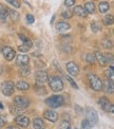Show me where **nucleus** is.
I'll list each match as a JSON object with an SVG mask.
<instances>
[{
	"label": "nucleus",
	"mask_w": 114,
	"mask_h": 129,
	"mask_svg": "<svg viewBox=\"0 0 114 129\" xmlns=\"http://www.w3.org/2000/svg\"><path fill=\"white\" fill-rule=\"evenodd\" d=\"M98 104L99 106L101 107V109L106 111V112H110V113H113L114 111V106L109 102V100H108L106 96H102V98H100L98 100Z\"/></svg>",
	"instance_id": "nucleus-4"
},
{
	"label": "nucleus",
	"mask_w": 114,
	"mask_h": 129,
	"mask_svg": "<svg viewBox=\"0 0 114 129\" xmlns=\"http://www.w3.org/2000/svg\"><path fill=\"white\" fill-rule=\"evenodd\" d=\"M4 107H3V105H2V103H0V109H3Z\"/></svg>",
	"instance_id": "nucleus-45"
},
{
	"label": "nucleus",
	"mask_w": 114,
	"mask_h": 129,
	"mask_svg": "<svg viewBox=\"0 0 114 129\" xmlns=\"http://www.w3.org/2000/svg\"><path fill=\"white\" fill-rule=\"evenodd\" d=\"M95 4L93 3V2H91V1H89V2H87L86 4H85V10H86V12L88 13V14H92V13H94L95 12Z\"/></svg>",
	"instance_id": "nucleus-24"
},
{
	"label": "nucleus",
	"mask_w": 114,
	"mask_h": 129,
	"mask_svg": "<svg viewBox=\"0 0 114 129\" xmlns=\"http://www.w3.org/2000/svg\"><path fill=\"white\" fill-rule=\"evenodd\" d=\"M94 56H95V60H97V62L99 63V66L104 67V66H106V64H107L106 59H105V55L102 54L101 52L96 51V52L94 53Z\"/></svg>",
	"instance_id": "nucleus-17"
},
{
	"label": "nucleus",
	"mask_w": 114,
	"mask_h": 129,
	"mask_svg": "<svg viewBox=\"0 0 114 129\" xmlns=\"http://www.w3.org/2000/svg\"><path fill=\"white\" fill-rule=\"evenodd\" d=\"M91 30H92V32H94V33H98V32L101 30V28L97 22L93 21V22H91Z\"/></svg>",
	"instance_id": "nucleus-29"
},
{
	"label": "nucleus",
	"mask_w": 114,
	"mask_h": 129,
	"mask_svg": "<svg viewBox=\"0 0 114 129\" xmlns=\"http://www.w3.org/2000/svg\"><path fill=\"white\" fill-rule=\"evenodd\" d=\"M15 57H16V64L19 66V67L26 66V64H29V62H30V57L28 55L20 54V55L15 56Z\"/></svg>",
	"instance_id": "nucleus-13"
},
{
	"label": "nucleus",
	"mask_w": 114,
	"mask_h": 129,
	"mask_svg": "<svg viewBox=\"0 0 114 129\" xmlns=\"http://www.w3.org/2000/svg\"><path fill=\"white\" fill-rule=\"evenodd\" d=\"M81 128H85V129L92 128V125H91V123L86 119V120H84L83 122H81Z\"/></svg>",
	"instance_id": "nucleus-34"
},
{
	"label": "nucleus",
	"mask_w": 114,
	"mask_h": 129,
	"mask_svg": "<svg viewBox=\"0 0 114 129\" xmlns=\"http://www.w3.org/2000/svg\"><path fill=\"white\" fill-rule=\"evenodd\" d=\"M2 54L4 56V58L7 59L8 61L13 60L15 56H16V52L14 49H12L11 47H4L2 49Z\"/></svg>",
	"instance_id": "nucleus-8"
},
{
	"label": "nucleus",
	"mask_w": 114,
	"mask_h": 129,
	"mask_svg": "<svg viewBox=\"0 0 114 129\" xmlns=\"http://www.w3.org/2000/svg\"><path fill=\"white\" fill-rule=\"evenodd\" d=\"M7 2H9L10 4H12L13 7H15L16 9H19V8H21V4H20V2L18 1V0H5Z\"/></svg>",
	"instance_id": "nucleus-33"
},
{
	"label": "nucleus",
	"mask_w": 114,
	"mask_h": 129,
	"mask_svg": "<svg viewBox=\"0 0 114 129\" xmlns=\"http://www.w3.org/2000/svg\"><path fill=\"white\" fill-rule=\"evenodd\" d=\"M80 108H81V107H79L78 105H76V106H75V109L77 110L78 113H80V112H83V111H84V109H80Z\"/></svg>",
	"instance_id": "nucleus-43"
},
{
	"label": "nucleus",
	"mask_w": 114,
	"mask_h": 129,
	"mask_svg": "<svg viewBox=\"0 0 114 129\" xmlns=\"http://www.w3.org/2000/svg\"><path fill=\"white\" fill-rule=\"evenodd\" d=\"M36 93L39 95H45L47 91L43 87V84H36Z\"/></svg>",
	"instance_id": "nucleus-27"
},
{
	"label": "nucleus",
	"mask_w": 114,
	"mask_h": 129,
	"mask_svg": "<svg viewBox=\"0 0 114 129\" xmlns=\"http://www.w3.org/2000/svg\"><path fill=\"white\" fill-rule=\"evenodd\" d=\"M66 78H67V80H68V82L70 83V85H71V86H72V87H73L74 89H78V86H77V84H76V83L74 82V80H73L71 77L69 76V75H67V76H66Z\"/></svg>",
	"instance_id": "nucleus-36"
},
{
	"label": "nucleus",
	"mask_w": 114,
	"mask_h": 129,
	"mask_svg": "<svg viewBox=\"0 0 114 129\" xmlns=\"http://www.w3.org/2000/svg\"><path fill=\"white\" fill-rule=\"evenodd\" d=\"M88 79H89V83H90V87L94 91H101L102 90V80L98 76H96V75L93 73H90V74H88Z\"/></svg>",
	"instance_id": "nucleus-3"
},
{
	"label": "nucleus",
	"mask_w": 114,
	"mask_h": 129,
	"mask_svg": "<svg viewBox=\"0 0 114 129\" xmlns=\"http://www.w3.org/2000/svg\"><path fill=\"white\" fill-rule=\"evenodd\" d=\"M33 127L36 129H41L45 127V123H43L41 117H35L33 121Z\"/></svg>",
	"instance_id": "nucleus-23"
},
{
	"label": "nucleus",
	"mask_w": 114,
	"mask_h": 129,
	"mask_svg": "<svg viewBox=\"0 0 114 129\" xmlns=\"http://www.w3.org/2000/svg\"><path fill=\"white\" fill-rule=\"evenodd\" d=\"M59 127L62 128V129H70V128H71V124H70L69 121H63Z\"/></svg>",
	"instance_id": "nucleus-38"
},
{
	"label": "nucleus",
	"mask_w": 114,
	"mask_h": 129,
	"mask_svg": "<svg viewBox=\"0 0 114 129\" xmlns=\"http://www.w3.org/2000/svg\"><path fill=\"white\" fill-rule=\"evenodd\" d=\"M24 110H25V108H21V107H19V106H17V105H15V104L10 107V111L12 112V114H14V115L22 114L23 112H24Z\"/></svg>",
	"instance_id": "nucleus-19"
},
{
	"label": "nucleus",
	"mask_w": 114,
	"mask_h": 129,
	"mask_svg": "<svg viewBox=\"0 0 114 129\" xmlns=\"http://www.w3.org/2000/svg\"><path fill=\"white\" fill-rule=\"evenodd\" d=\"M86 61L90 63V64H93L95 62V56L94 54H92V53H89V54H87V57H86Z\"/></svg>",
	"instance_id": "nucleus-31"
},
{
	"label": "nucleus",
	"mask_w": 114,
	"mask_h": 129,
	"mask_svg": "<svg viewBox=\"0 0 114 129\" xmlns=\"http://www.w3.org/2000/svg\"><path fill=\"white\" fill-rule=\"evenodd\" d=\"M8 11H9V16H10V18L12 19V21L16 22V21L19 20L20 16H19V13L18 12H16L15 10H11V9H8Z\"/></svg>",
	"instance_id": "nucleus-22"
},
{
	"label": "nucleus",
	"mask_w": 114,
	"mask_h": 129,
	"mask_svg": "<svg viewBox=\"0 0 114 129\" xmlns=\"http://www.w3.org/2000/svg\"><path fill=\"white\" fill-rule=\"evenodd\" d=\"M19 38H20L21 40H22V41H25V40H28V39H29L28 37L24 36V35H22V34H19Z\"/></svg>",
	"instance_id": "nucleus-41"
},
{
	"label": "nucleus",
	"mask_w": 114,
	"mask_h": 129,
	"mask_svg": "<svg viewBox=\"0 0 114 129\" xmlns=\"http://www.w3.org/2000/svg\"><path fill=\"white\" fill-rule=\"evenodd\" d=\"M86 116H87V120H88L92 126L96 125L98 123V114H97L96 110L92 109V108H88L86 110Z\"/></svg>",
	"instance_id": "nucleus-5"
},
{
	"label": "nucleus",
	"mask_w": 114,
	"mask_h": 129,
	"mask_svg": "<svg viewBox=\"0 0 114 129\" xmlns=\"http://www.w3.org/2000/svg\"><path fill=\"white\" fill-rule=\"evenodd\" d=\"M19 73H20L21 76H28V75L31 73L30 69L28 67V64H26V66H21L20 67V70H19Z\"/></svg>",
	"instance_id": "nucleus-28"
},
{
	"label": "nucleus",
	"mask_w": 114,
	"mask_h": 129,
	"mask_svg": "<svg viewBox=\"0 0 114 129\" xmlns=\"http://www.w3.org/2000/svg\"><path fill=\"white\" fill-rule=\"evenodd\" d=\"M102 89L105 90L106 93H110L112 94L114 91V85H113V79H108L105 83H102Z\"/></svg>",
	"instance_id": "nucleus-14"
},
{
	"label": "nucleus",
	"mask_w": 114,
	"mask_h": 129,
	"mask_svg": "<svg viewBox=\"0 0 114 129\" xmlns=\"http://www.w3.org/2000/svg\"><path fill=\"white\" fill-rule=\"evenodd\" d=\"M66 67H67L68 72L71 74L72 76H76V75H78V73H79V67L77 66V63H76V62L69 61V62H67Z\"/></svg>",
	"instance_id": "nucleus-11"
},
{
	"label": "nucleus",
	"mask_w": 114,
	"mask_h": 129,
	"mask_svg": "<svg viewBox=\"0 0 114 129\" xmlns=\"http://www.w3.org/2000/svg\"><path fill=\"white\" fill-rule=\"evenodd\" d=\"M102 46H104V48H106V49L112 48V41L110 39H105L104 41H102Z\"/></svg>",
	"instance_id": "nucleus-37"
},
{
	"label": "nucleus",
	"mask_w": 114,
	"mask_h": 129,
	"mask_svg": "<svg viewBox=\"0 0 114 129\" xmlns=\"http://www.w3.org/2000/svg\"><path fill=\"white\" fill-rule=\"evenodd\" d=\"M105 55V59H106V62L107 63H110L111 66H113V55L111 53H106Z\"/></svg>",
	"instance_id": "nucleus-32"
},
{
	"label": "nucleus",
	"mask_w": 114,
	"mask_h": 129,
	"mask_svg": "<svg viewBox=\"0 0 114 129\" xmlns=\"http://www.w3.org/2000/svg\"><path fill=\"white\" fill-rule=\"evenodd\" d=\"M15 87L17 88V89H19V90L26 91V90H29V89H30V85H29V83L24 82V80H19V82L16 83Z\"/></svg>",
	"instance_id": "nucleus-20"
},
{
	"label": "nucleus",
	"mask_w": 114,
	"mask_h": 129,
	"mask_svg": "<svg viewBox=\"0 0 114 129\" xmlns=\"http://www.w3.org/2000/svg\"><path fill=\"white\" fill-rule=\"evenodd\" d=\"M32 46H33V42H32V40L29 38L28 40H25V41H23V45H21V46H19V51L20 52H28L31 48H32Z\"/></svg>",
	"instance_id": "nucleus-18"
},
{
	"label": "nucleus",
	"mask_w": 114,
	"mask_h": 129,
	"mask_svg": "<svg viewBox=\"0 0 114 129\" xmlns=\"http://www.w3.org/2000/svg\"><path fill=\"white\" fill-rule=\"evenodd\" d=\"M48 84L54 92H59L63 89V82L59 76H50L48 78Z\"/></svg>",
	"instance_id": "nucleus-1"
},
{
	"label": "nucleus",
	"mask_w": 114,
	"mask_h": 129,
	"mask_svg": "<svg viewBox=\"0 0 114 129\" xmlns=\"http://www.w3.org/2000/svg\"><path fill=\"white\" fill-rule=\"evenodd\" d=\"M4 125H5V121L2 119L1 116H0V128H1V127H3Z\"/></svg>",
	"instance_id": "nucleus-42"
},
{
	"label": "nucleus",
	"mask_w": 114,
	"mask_h": 129,
	"mask_svg": "<svg viewBox=\"0 0 114 129\" xmlns=\"http://www.w3.org/2000/svg\"><path fill=\"white\" fill-rule=\"evenodd\" d=\"M14 88H15V85L12 82H10V80H7L1 86V91L5 96H10L14 93Z\"/></svg>",
	"instance_id": "nucleus-6"
},
{
	"label": "nucleus",
	"mask_w": 114,
	"mask_h": 129,
	"mask_svg": "<svg viewBox=\"0 0 114 129\" xmlns=\"http://www.w3.org/2000/svg\"><path fill=\"white\" fill-rule=\"evenodd\" d=\"M49 75L46 71H41V70H38L35 72V79L37 84H45L48 82Z\"/></svg>",
	"instance_id": "nucleus-7"
},
{
	"label": "nucleus",
	"mask_w": 114,
	"mask_h": 129,
	"mask_svg": "<svg viewBox=\"0 0 114 129\" xmlns=\"http://www.w3.org/2000/svg\"><path fill=\"white\" fill-rule=\"evenodd\" d=\"M25 19H26V22H28L29 24H33L34 21H35V17L32 14H28V15H26Z\"/></svg>",
	"instance_id": "nucleus-35"
},
{
	"label": "nucleus",
	"mask_w": 114,
	"mask_h": 129,
	"mask_svg": "<svg viewBox=\"0 0 114 129\" xmlns=\"http://www.w3.org/2000/svg\"><path fill=\"white\" fill-rule=\"evenodd\" d=\"M9 17V11L7 8H2L0 10V20L1 21H5Z\"/></svg>",
	"instance_id": "nucleus-25"
},
{
	"label": "nucleus",
	"mask_w": 114,
	"mask_h": 129,
	"mask_svg": "<svg viewBox=\"0 0 114 129\" xmlns=\"http://www.w3.org/2000/svg\"><path fill=\"white\" fill-rule=\"evenodd\" d=\"M74 4H75V0H64V5L68 8L73 7Z\"/></svg>",
	"instance_id": "nucleus-40"
},
{
	"label": "nucleus",
	"mask_w": 114,
	"mask_h": 129,
	"mask_svg": "<svg viewBox=\"0 0 114 129\" xmlns=\"http://www.w3.org/2000/svg\"><path fill=\"white\" fill-rule=\"evenodd\" d=\"M1 71H2V70H1V67H0V74H1Z\"/></svg>",
	"instance_id": "nucleus-46"
},
{
	"label": "nucleus",
	"mask_w": 114,
	"mask_h": 129,
	"mask_svg": "<svg viewBox=\"0 0 114 129\" xmlns=\"http://www.w3.org/2000/svg\"><path fill=\"white\" fill-rule=\"evenodd\" d=\"M73 13H74L75 15L79 16V17H87V15H88V13L86 12L85 8L81 7V5H76V7H74Z\"/></svg>",
	"instance_id": "nucleus-16"
},
{
	"label": "nucleus",
	"mask_w": 114,
	"mask_h": 129,
	"mask_svg": "<svg viewBox=\"0 0 114 129\" xmlns=\"http://www.w3.org/2000/svg\"><path fill=\"white\" fill-rule=\"evenodd\" d=\"M15 122L16 124L19 125L20 127H28L29 124H30V119L28 116H25L23 114H19V115H16V119H15Z\"/></svg>",
	"instance_id": "nucleus-9"
},
{
	"label": "nucleus",
	"mask_w": 114,
	"mask_h": 129,
	"mask_svg": "<svg viewBox=\"0 0 114 129\" xmlns=\"http://www.w3.org/2000/svg\"><path fill=\"white\" fill-rule=\"evenodd\" d=\"M54 20H55V15H53V17H52V19H51V21H50V23H53Z\"/></svg>",
	"instance_id": "nucleus-44"
},
{
	"label": "nucleus",
	"mask_w": 114,
	"mask_h": 129,
	"mask_svg": "<svg viewBox=\"0 0 114 129\" xmlns=\"http://www.w3.org/2000/svg\"><path fill=\"white\" fill-rule=\"evenodd\" d=\"M55 28L58 32H60V33H63V32H67L68 30L71 29V25H70V23L66 22V21H58V22L56 23Z\"/></svg>",
	"instance_id": "nucleus-15"
},
{
	"label": "nucleus",
	"mask_w": 114,
	"mask_h": 129,
	"mask_svg": "<svg viewBox=\"0 0 114 129\" xmlns=\"http://www.w3.org/2000/svg\"><path fill=\"white\" fill-rule=\"evenodd\" d=\"M64 103V100L61 95H51L50 98H48L46 100V104L48 106H50L51 108H58V107H61Z\"/></svg>",
	"instance_id": "nucleus-2"
},
{
	"label": "nucleus",
	"mask_w": 114,
	"mask_h": 129,
	"mask_svg": "<svg viewBox=\"0 0 114 129\" xmlns=\"http://www.w3.org/2000/svg\"><path fill=\"white\" fill-rule=\"evenodd\" d=\"M61 16H62V18H64V19H70L72 17V13L69 12V11H63V12L61 13Z\"/></svg>",
	"instance_id": "nucleus-39"
},
{
	"label": "nucleus",
	"mask_w": 114,
	"mask_h": 129,
	"mask_svg": "<svg viewBox=\"0 0 114 129\" xmlns=\"http://www.w3.org/2000/svg\"><path fill=\"white\" fill-rule=\"evenodd\" d=\"M109 9H110V4L108 3L107 1H101V2H99V4H98V10H99V12H100L101 14L107 13L108 11H109Z\"/></svg>",
	"instance_id": "nucleus-21"
},
{
	"label": "nucleus",
	"mask_w": 114,
	"mask_h": 129,
	"mask_svg": "<svg viewBox=\"0 0 114 129\" xmlns=\"http://www.w3.org/2000/svg\"><path fill=\"white\" fill-rule=\"evenodd\" d=\"M43 117L47 119L48 121H50L52 123H55L58 120V113L56 111L51 110V109H48L43 112Z\"/></svg>",
	"instance_id": "nucleus-10"
},
{
	"label": "nucleus",
	"mask_w": 114,
	"mask_h": 129,
	"mask_svg": "<svg viewBox=\"0 0 114 129\" xmlns=\"http://www.w3.org/2000/svg\"><path fill=\"white\" fill-rule=\"evenodd\" d=\"M14 104L19 106V107H21V108H26V107L30 105V101L26 98H24V96L17 95L14 99Z\"/></svg>",
	"instance_id": "nucleus-12"
},
{
	"label": "nucleus",
	"mask_w": 114,
	"mask_h": 129,
	"mask_svg": "<svg viewBox=\"0 0 114 129\" xmlns=\"http://www.w3.org/2000/svg\"><path fill=\"white\" fill-rule=\"evenodd\" d=\"M102 23L105 25H112L113 24V16L112 15H106L104 18H102Z\"/></svg>",
	"instance_id": "nucleus-26"
},
{
	"label": "nucleus",
	"mask_w": 114,
	"mask_h": 129,
	"mask_svg": "<svg viewBox=\"0 0 114 129\" xmlns=\"http://www.w3.org/2000/svg\"><path fill=\"white\" fill-rule=\"evenodd\" d=\"M113 74H114L113 73V66H111L110 69H108V70H106V71H105V75H106V77L108 79H113V77H114Z\"/></svg>",
	"instance_id": "nucleus-30"
}]
</instances>
